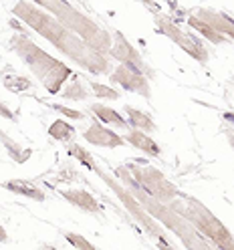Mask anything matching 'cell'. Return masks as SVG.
Listing matches in <instances>:
<instances>
[{"instance_id":"6da1fadb","label":"cell","mask_w":234,"mask_h":250,"mask_svg":"<svg viewBox=\"0 0 234 250\" xmlns=\"http://www.w3.org/2000/svg\"><path fill=\"white\" fill-rule=\"evenodd\" d=\"M12 14L17 19H21L24 24H28L39 37L49 41L61 55L69 57L75 65H79L87 73L109 75L113 71L109 57L95 53L81 37H77L63 22H59L51 12L37 6L35 2H30V0H19L12 8Z\"/></svg>"},{"instance_id":"7a4b0ae2","label":"cell","mask_w":234,"mask_h":250,"mask_svg":"<svg viewBox=\"0 0 234 250\" xmlns=\"http://www.w3.org/2000/svg\"><path fill=\"white\" fill-rule=\"evenodd\" d=\"M10 49L19 55V59L30 69V73L37 77L39 83L46 89V93H51V95L61 93V89L71 79L73 71L65 62L51 57L44 49H41L33 39H28L24 33L12 35Z\"/></svg>"},{"instance_id":"3957f363","label":"cell","mask_w":234,"mask_h":250,"mask_svg":"<svg viewBox=\"0 0 234 250\" xmlns=\"http://www.w3.org/2000/svg\"><path fill=\"white\" fill-rule=\"evenodd\" d=\"M30 2L44 8L46 12H51L59 22H63L77 37H81L95 53L109 57L111 41H113L111 33L105 30L101 24H97L91 17H87L85 12L75 8L69 0H30Z\"/></svg>"},{"instance_id":"277c9868","label":"cell","mask_w":234,"mask_h":250,"mask_svg":"<svg viewBox=\"0 0 234 250\" xmlns=\"http://www.w3.org/2000/svg\"><path fill=\"white\" fill-rule=\"evenodd\" d=\"M170 206L176 212H180L206 240H210L212 246H218L222 250H234V236L230 234V230L198 198L180 194V200L178 202L171 200Z\"/></svg>"},{"instance_id":"5b68a950","label":"cell","mask_w":234,"mask_h":250,"mask_svg":"<svg viewBox=\"0 0 234 250\" xmlns=\"http://www.w3.org/2000/svg\"><path fill=\"white\" fill-rule=\"evenodd\" d=\"M95 174L105 182V186H109V188H111V190L115 192V196L119 198V202H121V204L128 208V212L133 216V220L148 232V236H151L155 242H158L160 248H171V244L166 240V234H164L162 224L155 220V218L144 208V204L137 200V196L131 192V188H129L128 184L117 182V176H115V178H113V176H109L107 171L101 169V167L95 171Z\"/></svg>"},{"instance_id":"8992f818","label":"cell","mask_w":234,"mask_h":250,"mask_svg":"<svg viewBox=\"0 0 234 250\" xmlns=\"http://www.w3.org/2000/svg\"><path fill=\"white\" fill-rule=\"evenodd\" d=\"M126 169L129 171V176L131 180L142 188V190L155 198V200H160V202H171V200H176L180 198V190H178V186H174L168 178L166 174H162V171L158 167H153V166H148V164H129L126 166Z\"/></svg>"},{"instance_id":"52a82bcc","label":"cell","mask_w":234,"mask_h":250,"mask_svg":"<svg viewBox=\"0 0 234 250\" xmlns=\"http://www.w3.org/2000/svg\"><path fill=\"white\" fill-rule=\"evenodd\" d=\"M153 22H155V28H158L162 35H166L176 46H180V49H182L186 55H188V57H192L194 61H198L200 65H206V62H208L210 53H208V49L204 46V42H202L198 37L186 33L182 26H178L170 17H166V14H162V12L155 14Z\"/></svg>"},{"instance_id":"ba28073f","label":"cell","mask_w":234,"mask_h":250,"mask_svg":"<svg viewBox=\"0 0 234 250\" xmlns=\"http://www.w3.org/2000/svg\"><path fill=\"white\" fill-rule=\"evenodd\" d=\"M111 51H109V59H115L117 62H121V65H128V67H133L137 71H142L146 77H153V71L151 67L148 65V62L144 61V57L139 55V51L135 49V46L123 37V33H119V30H113L111 33Z\"/></svg>"},{"instance_id":"9c48e42d","label":"cell","mask_w":234,"mask_h":250,"mask_svg":"<svg viewBox=\"0 0 234 250\" xmlns=\"http://www.w3.org/2000/svg\"><path fill=\"white\" fill-rule=\"evenodd\" d=\"M109 81H111L113 85L126 89L129 93H135V95H142L144 99H149L151 97V89H149V81L148 77L137 71L133 67H128V65H119L109 73Z\"/></svg>"},{"instance_id":"30bf717a","label":"cell","mask_w":234,"mask_h":250,"mask_svg":"<svg viewBox=\"0 0 234 250\" xmlns=\"http://www.w3.org/2000/svg\"><path fill=\"white\" fill-rule=\"evenodd\" d=\"M83 137L85 142L91 144V146H97V147H121L126 146V139H123V135H117L115 131H111L109 127H105V125H101L99 121H93L89 127L83 131Z\"/></svg>"},{"instance_id":"8fae6325","label":"cell","mask_w":234,"mask_h":250,"mask_svg":"<svg viewBox=\"0 0 234 250\" xmlns=\"http://www.w3.org/2000/svg\"><path fill=\"white\" fill-rule=\"evenodd\" d=\"M194 14L204 22H208L216 33H220L222 37L234 41V19L232 17H228V14H224L220 10H212V8H198V10H194Z\"/></svg>"},{"instance_id":"7c38bea8","label":"cell","mask_w":234,"mask_h":250,"mask_svg":"<svg viewBox=\"0 0 234 250\" xmlns=\"http://www.w3.org/2000/svg\"><path fill=\"white\" fill-rule=\"evenodd\" d=\"M63 196L69 204H73L75 208L83 210L85 214H101L103 212V206L97 202V198L93 196L91 192L83 190V188H71V190H61L59 192Z\"/></svg>"},{"instance_id":"4fadbf2b","label":"cell","mask_w":234,"mask_h":250,"mask_svg":"<svg viewBox=\"0 0 234 250\" xmlns=\"http://www.w3.org/2000/svg\"><path fill=\"white\" fill-rule=\"evenodd\" d=\"M123 139H126V144H129L135 149L151 155V158H160L162 155V149H160L158 144L153 142V137H149V133H146L142 129H129L126 135H123Z\"/></svg>"},{"instance_id":"5bb4252c","label":"cell","mask_w":234,"mask_h":250,"mask_svg":"<svg viewBox=\"0 0 234 250\" xmlns=\"http://www.w3.org/2000/svg\"><path fill=\"white\" fill-rule=\"evenodd\" d=\"M4 190L12 192V194H19V196H24V198H30V200H37V202H44L46 196L41 188L28 180H8L2 184Z\"/></svg>"},{"instance_id":"9a60e30c","label":"cell","mask_w":234,"mask_h":250,"mask_svg":"<svg viewBox=\"0 0 234 250\" xmlns=\"http://www.w3.org/2000/svg\"><path fill=\"white\" fill-rule=\"evenodd\" d=\"M123 113L128 115V123H129V127L131 129H142L146 133H155V129H158V125H155L153 117L146 111H139V109L131 107V105H126L123 107Z\"/></svg>"},{"instance_id":"2e32d148","label":"cell","mask_w":234,"mask_h":250,"mask_svg":"<svg viewBox=\"0 0 234 250\" xmlns=\"http://www.w3.org/2000/svg\"><path fill=\"white\" fill-rule=\"evenodd\" d=\"M89 109H91V113L95 115L101 123L113 125V127H117V129H126V127H129L128 119H123V117H121V113L117 111V109H113V107H109V105H101V103H93Z\"/></svg>"},{"instance_id":"e0dca14e","label":"cell","mask_w":234,"mask_h":250,"mask_svg":"<svg viewBox=\"0 0 234 250\" xmlns=\"http://www.w3.org/2000/svg\"><path fill=\"white\" fill-rule=\"evenodd\" d=\"M0 144L4 146V149H6V153H8V158H10L12 162H17V164H24V162H28V160H30V155H33V149L21 146L19 142H14V139H12L8 133H4L2 129H0Z\"/></svg>"},{"instance_id":"ac0fdd59","label":"cell","mask_w":234,"mask_h":250,"mask_svg":"<svg viewBox=\"0 0 234 250\" xmlns=\"http://www.w3.org/2000/svg\"><path fill=\"white\" fill-rule=\"evenodd\" d=\"M188 24H190L194 30H198V33H200L202 37H204L206 41H210L212 44H222V42H226V41H228V39H226V37H222L220 33H216V30H214L208 22H204L202 19H198L194 12L188 17Z\"/></svg>"},{"instance_id":"d6986e66","label":"cell","mask_w":234,"mask_h":250,"mask_svg":"<svg viewBox=\"0 0 234 250\" xmlns=\"http://www.w3.org/2000/svg\"><path fill=\"white\" fill-rule=\"evenodd\" d=\"M49 135L53 137V139H57V142H67V144H71L73 139H75V135H77V131H75V127L71 123H67V121H63V119H55L53 123H51V127H49Z\"/></svg>"},{"instance_id":"ffe728a7","label":"cell","mask_w":234,"mask_h":250,"mask_svg":"<svg viewBox=\"0 0 234 250\" xmlns=\"http://www.w3.org/2000/svg\"><path fill=\"white\" fill-rule=\"evenodd\" d=\"M61 95H63L65 99H69V101H85V99H89L91 91L85 89V85H83L81 79L73 77V81H69V85L65 87V91H61Z\"/></svg>"},{"instance_id":"44dd1931","label":"cell","mask_w":234,"mask_h":250,"mask_svg":"<svg viewBox=\"0 0 234 250\" xmlns=\"http://www.w3.org/2000/svg\"><path fill=\"white\" fill-rule=\"evenodd\" d=\"M67 153L73 155L75 160H79L87 169H91V171H97V169H99L95 158H93L91 151H87L83 146H79V144H69V146H67Z\"/></svg>"},{"instance_id":"7402d4cb","label":"cell","mask_w":234,"mask_h":250,"mask_svg":"<svg viewBox=\"0 0 234 250\" xmlns=\"http://www.w3.org/2000/svg\"><path fill=\"white\" fill-rule=\"evenodd\" d=\"M2 85L12 93H21V91H26V89L33 87V81L26 79V77H21V75L12 73V75H4L2 77Z\"/></svg>"},{"instance_id":"603a6c76","label":"cell","mask_w":234,"mask_h":250,"mask_svg":"<svg viewBox=\"0 0 234 250\" xmlns=\"http://www.w3.org/2000/svg\"><path fill=\"white\" fill-rule=\"evenodd\" d=\"M89 87H91V95H95L99 99H109V101L119 99V91L107 87V85H101L97 81H89Z\"/></svg>"},{"instance_id":"cb8c5ba5","label":"cell","mask_w":234,"mask_h":250,"mask_svg":"<svg viewBox=\"0 0 234 250\" xmlns=\"http://www.w3.org/2000/svg\"><path fill=\"white\" fill-rule=\"evenodd\" d=\"M65 236V240L73 246V248H77V250H95V244H91L87 238H83L81 234H75V232H65L63 234Z\"/></svg>"},{"instance_id":"d4e9b609","label":"cell","mask_w":234,"mask_h":250,"mask_svg":"<svg viewBox=\"0 0 234 250\" xmlns=\"http://www.w3.org/2000/svg\"><path fill=\"white\" fill-rule=\"evenodd\" d=\"M53 109H55V111H59V113H63V115L69 117V119H83V117H85L83 111H77V109H71V107H65V105H59V103H53Z\"/></svg>"},{"instance_id":"484cf974","label":"cell","mask_w":234,"mask_h":250,"mask_svg":"<svg viewBox=\"0 0 234 250\" xmlns=\"http://www.w3.org/2000/svg\"><path fill=\"white\" fill-rule=\"evenodd\" d=\"M0 117H4V119H8V121H14V119H17V115L10 111L8 105H6L4 101H0Z\"/></svg>"},{"instance_id":"4316f807","label":"cell","mask_w":234,"mask_h":250,"mask_svg":"<svg viewBox=\"0 0 234 250\" xmlns=\"http://www.w3.org/2000/svg\"><path fill=\"white\" fill-rule=\"evenodd\" d=\"M139 2H142V4H146L153 14H158L160 12V4L158 2H155V0H139Z\"/></svg>"},{"instance_id":"83f0119b","label":"cell","mask_w":234,"mask_h":250,"mask_svg":"<svg viewBox=\"0 0 234 250\" xmlns=\"http://www.w3.org/2000/svg\"><path fill=\"white\" fill-rule=\"evenodd\" d=\"M226 139H228V144H230V147L234 149V127H230V129L226 131Z\"/></svg>"},{"instance_id":"f1b7e54d","label":"cell","mask_w":234,"mask_h":250,"mask_svg":"<svg viewBox=\"0 0 234 250\" xmlns=\"http://www.w3.org/2000/svg\"><path fill=\"white\" fill-rule=\"evenodd\" d=\"M0 242H8V234H6L4 226H0Z\"/></svg>"}]
</instances>
